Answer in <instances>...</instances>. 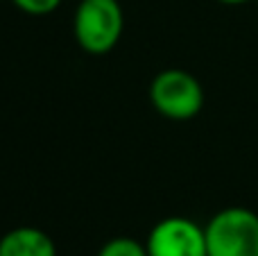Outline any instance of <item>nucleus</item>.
Returning <instances> with one entry per match:
<instances>
[{"label": "nucleus", "instance_id": "nucleus-7", "mask_svg": "<svg viewBox=\"0 0 258 256\" xmlns=\"http://www.w3.org/2000/svg\"><path fill=\"white\" fill-rule=\"evenodd\" d=\"M21 12L32 14V16H45V14L54 12L61 5V0H12Z\"/></svg>", "mask_w": 258, "mask_h": 256}, {"label": "nucleus", "instance_id": "nucleus-4", "mask_svg": "<svg viewBox=\"0 0 258 256\" xmlns=\"http://www.w3.org/2000/svg\"><path fill=\"white\" fill-rule=\"evenodd\" d=\"M145 247L150 256H209L206 229L183 216L156 222L145 240Z\"/></svg>", "mask_w": 258, "mask_h": 256}, {"label": "nucleus", "instance_id": "nucleus-5", "mask_svg": "<svg viewBox=\"0 0 258 256\" xmlns=\"http://www.w3.org/2000/svg\"><path fill=\"white\" fill-rule=\"evenodd\" d=\"M0 256H57V245L36 227H16L0 238Z\"/></svg>", "mask_w": 258, "mask_h": 256}, {"label": "nucleus", "instance_id": "nucleus-6", "mask_svg": "<svg viewBox=\"0 0 258 256\" xmlns=\"http://www.w3.org/2000/svg\"><path fill=\"white\" fill-rule=\"evenodd\" d=\"M98 256H150L147 254L145 243H138L136 238H129V236H118L111 238L100 247Z\"/></svg>", "mask_w": 258, "mask_h": 256}, {"label": "nucleus", "instance_id": "nucleus-3", "mask_svg": "<svg viewBox=\"0 0 258 256\" xmlns=\"http://www.w3.org/2000/svg\"><path fill=\"white\" fill-rule=\"evenodd\" d=\"M150 102L170 120H190L204 107V89L192 73L168 68L152 80Z\"/></svg>", "mask_w": 258, "mask_h": 256}, {"label": "nucleus", "instance_id": "nucleus-8", "mask_svg": "<svg viewBox=\"0 0 258 256\" xmlns=\"http://www.w3.org/2000/svg\"><path fill=\"white\" fill-rule=\"evenodd\" d=\"M222 5H245V3H251V0H218Z\"/></svg>", "mask_w": 258, "mask_h": 256}, {"label": "nucleus", "instance_id": "nucleus-1", "mask_svg": "<svg viewBox=\"0 0 258 256\" xmlns=\"http://www.w3.org/2000/svg\"><path fill=\"white\" fill-rule=\"evenodd\" d=\"M125 30V14L118 0H82L75 9L73 32L89 54H107Z\"/></svg>", "mask_w": 258, "mask_h": 256}, {"label": "nucleus", "instance_id": "nucleus-2", "mask_svg": "<svg viewBox=\"0 0 258 256\" xmlns=\"http://www.w3.org/2000/svg\"><path fill=\"white\" fill-rule=\"evenodd\" d=\"M204 229L209 256H258V213L251 209H222Z\"/></svg>", "mask_w": 258, "mask_h": 256}]
</instances>
